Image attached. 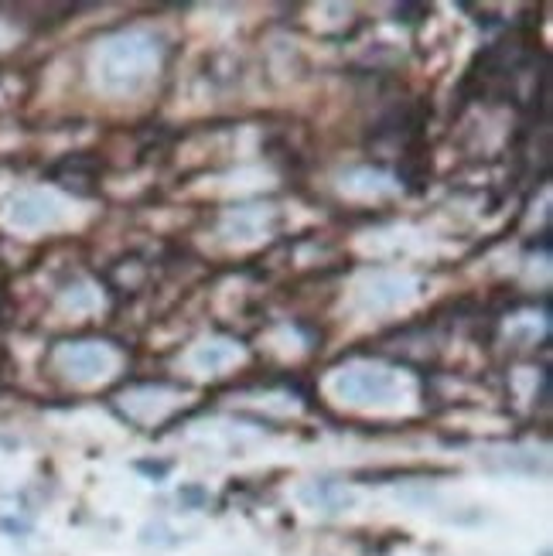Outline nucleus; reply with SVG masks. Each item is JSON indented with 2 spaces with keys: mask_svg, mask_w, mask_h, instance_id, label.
I'll list each match as a JSON object with an SVG mask.
<instances>
[{
  "mask_svg": "<svg viewBox=\"0 0 553 556\" xmlns=\"http://www.w3.org/2000/svg\"><path fill=\"white\" fill-rule=\"evenodd\" d=\"M335 389L352 403H386L396 393V379L379 369H352L338 379Z\"/></svg>",
  "mask_w": 553,
  "mask_h": 556,
  "instance_id": "obj_1",
  "label": "nucleus"
},
{
  "mask_svg": "<svg viewBox=\"0 0 553 556\" xmlns=\"http://www.w3.org/2000/svg\"><path fill=\"white\" fill-rule=\"evenodd\" d=\"M301 502L315 512L335 516V512H349L352 505H356V495H352L345 485H338V481L321 478V481H311V485L301 488Z\"/></svg>",
  "mask_w": 553,
  "mask_h": 556,
  "instance_id": "obj_2",
  "label": "nucleus"
},
{
  "mask_svg": "<svg viewBox=\"0 0 553 556\" xmlns=\"http://www.w3.org/2000/svg\"><path fill=\"white\" fill-rule=\"evenodd\" d=\"M55 219H59V205H55L48 195H21L18 202L11 205V222H14V226L38 229V226L55 222Z\"/></svg>",
  "mask_w": 553,
  "mask_h": 556,
  "instance_id": "obj_3",
  "label": "nucleus"
}]
</instances>
